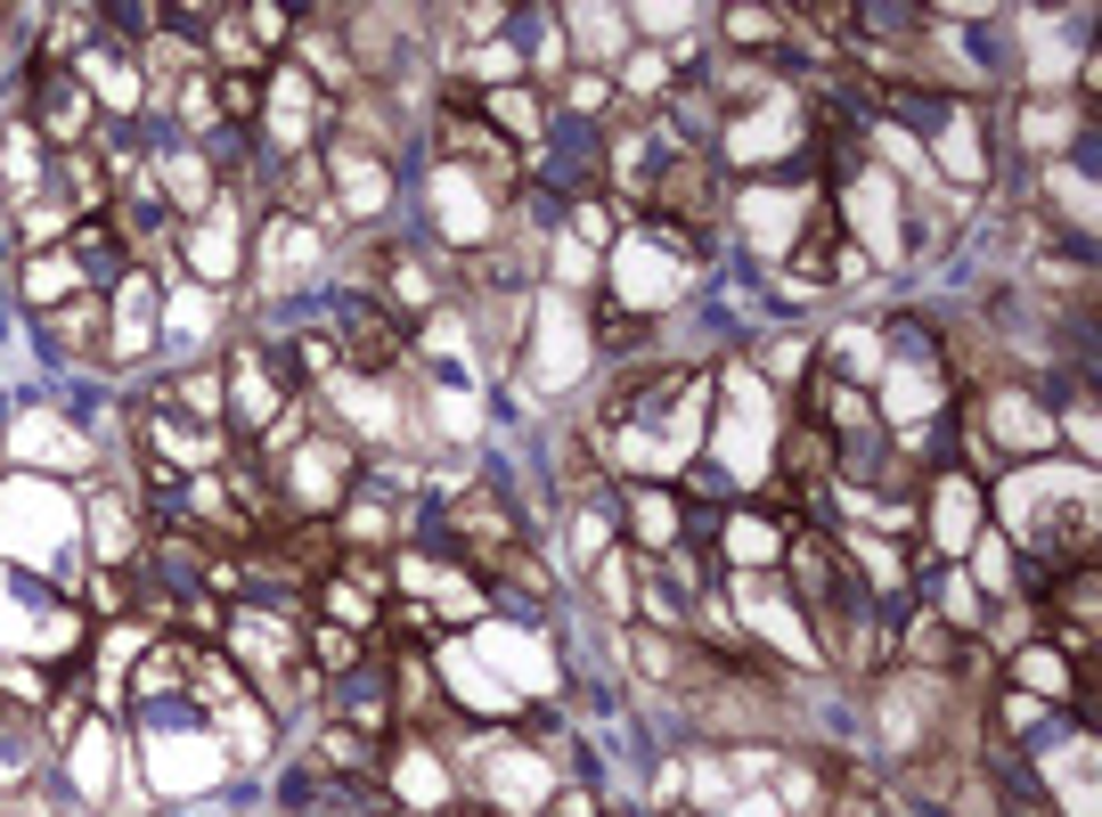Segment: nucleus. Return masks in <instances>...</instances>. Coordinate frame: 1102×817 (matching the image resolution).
Returning a JSON list of instances; mask_svg holds the SVG:
<instances>
[{
  "label": "nucleus",
  "mask_w": 1102,
  "mask_h": 817,
  "mask_svg": "<svg viewBox=\"0 0 1102 817\" xmlns=\"http://www.w3.org/2000/svg\"><path fill=\"white\" fill-rule=\"evenodd\" d=\"M343 474H352V458H343V450H311V458H303V499H311V507H335V499H343Z\"/></svg>",
  "instance_id": "obj_1"
},
{
  "label": "nucleus",
  "mask_w": 1102,
  "mask_h": 817,
  "mask_svg": "<svg viewBox=\"0 0 1102 817\" xmlns=\"http://www.w3.org/2000/svg\"><path fill=\"white\" fill-rule=\"evenodd\" d=\"M498 123H514V131H531V123H540V107H531V98H523V91H498Z\"/></svg>",
  "instance_id": "obj_4"
},
{
  "label": "nucleus",
  "mask_w": 1102,
  "mask_h": 817,
  "mask_svg": "<svg viewBox=\"0 0 1102 817\" xmlns=\"http://www.w3.org/2000/svg\"><path fill=\"white\" fill-rule=\"evenodd\" d=\"M49 123L74 131V123H82V91H58V82H49Z\"/></svg>",
  "instance_id": "obj_5"
},
{
  "label": "nucleus",
  "mask_w": 1102,
  "mask_h": 817,
  "mask_svg": "<svg viewBox=\"0 0 1102 817\" xmlns=\"http://www.w3.org/2000/svg\"><path fill=\"white\" fill-rule=\"evenodd\" d=\"M319 753H327V760H335V769H352V777H359V769H368V744H359V736H352V727H327V736H319Z\"/></svg>",
  "instance_id": "obj_2"
},
{
  "label": "nucleus",
  "mask_w": 1102,
  "mask_h": 817,
  "mask_svg": "<svg viewBox=\"0 0 1102 817\" xmlns=\"http://www.w3.org/2000/svg\"><path fill=\"white\" fill-rule=\"evenodd\" d=\"M74 197H82V204L107 197V180H98V156H74Z\"/></svg>",
  "instance_id": "obj_6"
},
{
  "label": "nucleus",
  "mask_w": 1102,
  "mask_h": 817,
  "mask_svg": "<svg viewBox=\"0 0 1102 817\" xmlns=\"http://www.w3.org/2000/svg\"><path fill=\"white\" fill-rule=\"evenodd\" d=\"M1021 687H1038V695H1062V687H1070V671H1062L1054 654H1021Z\"/></svg>",
  "instance_id": "obj_3"
},
{
  "label": "nucleus",
  "mask_w": 1102,
  "mask_h": 817,
  "mask_svg": "<svg viewBox=\"0 0 1102 817\" xmlns=\"http://www.w3.org/2000/svg\"><path fill=\"white\" fill-rule=\"evenodd\" d=\"M311 646H319V662H352V638H343V629H319Z\"/></svg>",
  "instance_id": "obj_7"
},
{
  "label": "nucleus",
  "mask_w": 1102,
  "mask_h": 817,
  "mask_svg": "<svg viewBox=\"0 0 1102 817\" xmlns=\"http://www.w3.org/2000/svg\"><path fill=\"white\" fill-rule=\"evenodd\" d=\"M221 107H229V115H253V82H246V74H237V82H229V91H221Z\"/></svg>",
  "instance_id": "obj_8"
}]
</instances>
